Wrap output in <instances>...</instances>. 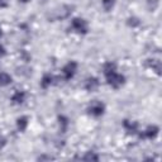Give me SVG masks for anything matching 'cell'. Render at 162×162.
<instances>
[{"label":"cell","instance_id":"8fae6325","mask_svg":"<svg viewBox=\"0 0 162 162\" xmlns=\"http://www.w3.org/2000/svg\"><path fill=\"white\" fill-rule=\"evenodd\" d=\"M3 55H4V48L0 46V56H3Z\"/></svg>","mask_w":162,"mask_h":162},{"label":"cell","instance_id":"5b68a950","mask_svg":"<svg viewBox=\"0 0 162 162\" xmlns=\"http://www.w3.org/2000/svg\"><path fill=\"white\" fill-rule=\"evenodd\" d=\"M18 122H19V123H18L19 129H20V131H24V128H26V125H27V119H26V118H22V119H19Z\"/></svg>","mask_w":162,"mask_h":162},{"label":"cell","instance_id":"9c48e42d","mask_svg":"<svg viewBox=\"0 0 162 162\" xmlns=\"http://www.w3.org/2000/svg\"><path fill=\"white\" fill-rule=\"evenodd\" d=\"M96 85H98V82H96V80H95V79H93V80H89V84H88V89H94Z\"/></svg>","mask_w":162,"mask_h":162},{"label":"cell","instance_id":"ba28073f","mask_svg":"<svg viewBox=\"0 0 162 162\" xmlns=\"http://www.w3.org/2000/svg\"><path fill=\"white\" fill-rule=\"evenodd\" d=\"M113 4H114L113 0H104V6H105V9H110L113 6Z\"/></svg>","mask_w":162,"mask_h":162},{"label":"cell","instance_id":"277c9868","mask_svg":"<svg viewBox=\"0 0 162 162\" xmlns=\"http://www.w3.org/2000/svg\"><path fill=\"white\" fill-rule=\"evenodd\" d=\"M10 81H12V79H10L9 75H6V73H0V85H8Z\"/></svg>","mask_w":162,"mask_h":162},{"label":"cell","instance_id":"3957f363","mask_svg":"<svg viewBox=\"0 0 162 162\" xmlns=\"http://www.w3.org/2000/svg\"><path fill=\"white\" fill-rule=\"evenodd\" d=\"M90 110H91V113L95 114V115H100V114H103L104 106H103V104H100V103H95V104L91 105Z\"/></svg>","mask_w":162,"mask_h":162},{"label":"cell","instance_id":"8992f818","mask_svg":"<svg viewBox=\"0 0 162 162\" xmlns=\"http://www.w3.org/2000/svg\"><path fill=\"white\" fill-rule=\"evenodd\" d=\"M23 98H24V94L23 93H17V95L13 98V100L17 101V103H22V101H23Z\"/></svg>","mask_w":162,"mask_h":162},{"label":"cell","instance_id":"7c38bea8","mask_svg":"<svg viewBox=\"0 0 162 162\" xmlns=\"http://www.w3.org/2000/svg\"><path fill=\"white\" fill-rule=\"evenodd\" d=\"M0 34H2V30H0Z\"/></svg>","mask_w":162,"mask_h":162},{"label":"cell","instance_id":"7a4b0ae2","mask_svg":"<svg viewBox=\"0 0 162 162\" xmlns=\"http://www.w3.org/2000/svg\"><path fill=\"white\" fill-rule=\"evenodd\" d=\"M73 28L79 30V32H86V24L82 19H75V22L72 23Z\"/></svg>","mask_w":162,"mask_h":162},{"label":"cell","instance_id":"52a82bcc","mask_svg":"<svg viewBox=\"0 0 162 162\" xmlns=\"http://www.w3.org/2000/svg\"><path fill=\"white\" fill-rule=\"evenodd\" d=\"M156 133H157V128H149L148 131H147V133H146V136L147 137H153V136H156Z\"/></svg>","mask_w":162,"mask_h":162},{"label":"cell","instance_id":"30bf717a","mask_svg":"<svg viewBox=\"0 0 162 162\" xmlns=\"http://www.w3.org/2000/svg\"><path fill=\"white\" fill-rule=\"evenodd\" d=\"M85 160H98V157L96 156H94V155H88L86 157H84Z\"/></svg>","mask_w":162,"mask_h":162},{"label":"cell","instance_id":"6da1fadb","mask_svg":"<svg viewBox=\"0 0 162 162\" xmlns=\"http://www.w3.org/2000/svg\"><path fill=\"white\" fill-rule=\"evenodd\" d=\"M75 69H76V63H69L66 67H65V70H63V73H65V77L66 79H70V77H72V75H73V72H75Z\"/></svg>","mask_w":162,"mask_h":162}]
</instances>
